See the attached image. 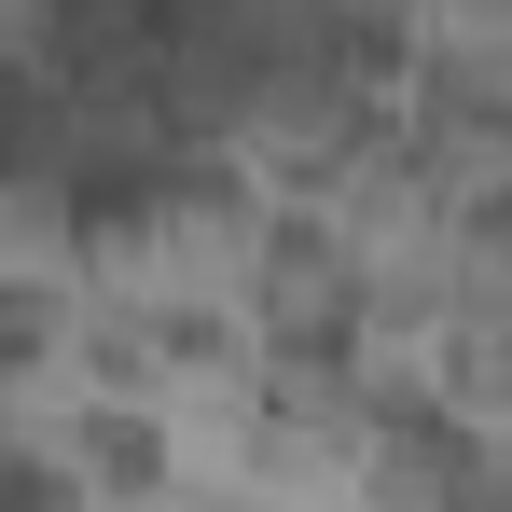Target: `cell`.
I'll use <instances>...</instances> for the list:
<instances>
[{
  "label": "cell",
  "mask_w": 512,
  "mask_h": 512,
  "mask_svg": "<svg viewBox=\"0 0 512 512\" xmlns=\"http://www.w3.org/2000/svg\"><path fill=\"white\" fill-rule=\"evenodd\" d=\"M70 457H84V485H111V499H153V485L180 471V457H167V429H153V402H139V388H111V402L84 416V443H70Z\"/></svg>",
  "instance_id": "6da1fadb"
},
{
  "label": "cell",
  "mask_w": 512,
  "mask_h": 512,
  "mask_svg": "<svg viewBox=\"0 0 512 512\" xmlns=\"http://www.w3.org/2000/svg\"><path fill=\"white\" fill-rule=\"evenodd\" d=\"M42 346H56V291H42V277H0V388H14Z\"/></svg>",
  "instance_id": "7a4b0ae2"
},
{
  "label": "cell",
  "mask_w": 512,
  "mask_h": 512,
  "mask_svg": "<svg viewBox=\"0 0 512 512\" xmlns=\"http://www.w3.org/2000/svg\"><path fill=\"white\" fill-rule=\"evenodd\" d=\"M42 499H84V457H42V443H0V512H42Z\"/></svg>",
  "instance_id": "3957f363"
},
{
  "label": "cell",
  "mask_w": 512,
  "mask_h": 512,
  "mask_svg": "<svg viewBox=\"0 0 512 512\" xmlns=\"http://www.w3.org/2000/svg\"><path fill=\"white\" fill-rule=\"evenodd\" d=\"M153 346H167V374H222V360H236V319H208V305H167V319H153Z\"/></svg>",
  "instance_id": "277c9868"
}]
</instances>
